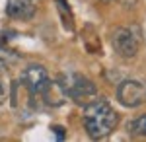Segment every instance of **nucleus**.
Instances as JSON below:
<instances>
[{
  "label": "nucleus",
  "mask_w": 146,
  "mask_h": 142,
  "mask_svg": "<svg viewBox=\"0 0 146 142\" xmlns=\"http://www.w3.org/2000/svg\"><path fill=\"white\" fill-rule=\"evenodd\" d=\"M131 132L136 136H146V113L138 115L133 123H131Z\"/></svg>",
  "instance_id": "obj_7"
},
{
  "label": "nucleus",
  "mask_w": 146,
  "mask_h": 142,
  "mask_svg": "<svg viewBox=\"0 0 146 142\" xmlns=\"http://www.w3.org/2000/svg\"><path fill=\"white\" fill-rule=\"evenodd\" d=\"M60 88L64 92V96L74 99L76 103H90L92 99L98 98V88L90 78L82 76V74H66L60 82Z\"/></svg>",
  "instance_id": "obj_2"
},
{
  "label": "nucleus",
  "mask_w": 146,
  "mask_h": 142,
  "mask_svg": "<svg viewBox=\"0 0 146 142\" xmlns=\"http://www.w3.org/2000/svg\"><path fill=\"white\" fill-rule=\"evenodd\" d=\"M4 70H6V62L0 58V72H4Z\"/></svg>",
  "instance_id": "obj_10"
},
{
  "label": "nucleus",
  "mask_w": 146,
  "mask_h": 142,
  "mask_svg": "<svg viewBox=\"0 0 146 142\" xmlns=\"http://www.w3.org/2000/svg\"><path fill=\"white\" fill-rule=\"evenodd\" d=\"M105 2H111V0H105Z\"/></svg>",
  "instance_id": "obj_11"
},
{
  "label": "nucleus",
  "mask_w": 146,
  "mask_h": 142,
  "mask_svg": "<svg viewBox=\"0 0 146 142\" xmlns=\"http://www.w3.org/2000/svg\"><path fill=\"white\" fill-rule=\"evenodd\" d=\"M6 14L12 20L29 22L35 16V4L31 0H8L6 2Z\"/></svg>",
  "instance_id": "obj_6"
},
{
  "label": "nucleus",
  "mask_w": 146,
  "mask_h": 142,
  "mask_svg": "<svg viewBox=\"0 0 146 142\" xmlns=\"http://www.w3.org/2000/svg\"><path fill=\"white\" fill-rule=\"evenodd\" d=\"M111 45L115 53L123 58H133L138 53V39L129 27H117L111 35Z\"/></svg>",
  "instance_id": "obj_4"
},
{
  "label": "nucleus",
  "mask_w": 146,
  "mask_h": 142,
  "mask_svg": "<svg viewBox=\"0 0 146 142\" xmlns=\"http://www.w3.org/2000/svg\"><path fill=\"white\" fill-rule=\"evenodd\" d=\"M4 99H6V92H4V86L0 84V105L4 103Z\"/></svg>",
  "instance_id": "obj_9"
},
{
  "label": "nucleus",
  "mask_w": 146,
  "mask_h": 142,
  "mask_svg": "<svg viewBox=\"0 0 146 142\" xmlns=\"http://www.w3.org/2000/svg\"><path fill=\"white\" fill-rule=\"evenodd\" d=\"M49 82H51L49 72L41 64H29L22 72V84L27 88V92L31 96H41L45 92V88L49 86Z\"/></svg>",
  "instance_id": "obj_3"
},
{
  "label": "nucleus",
  "mask_w": 146,
  "mask_h": 142,
  "mask_svg": "<svg viewBox=\"0 0 146 142\" xmlns=\"http://www.w3.org/2000/svg\"><path fill=\"white\" fill-rule=\"evenodd\" d=\"M82 121L88 136L94 140H100L115 131L119 123V115L107 99H92L90 103H86Z\"/></svg>",
  "instance_id": "obj_1"
},
{
  "label": "nucleus",
  "mask_w": 146,
  "mask_h": 142,
  "mask_svg": "<svg viewBox=\"0 0 146 142\" xmlns=\"http://www.w3.org/2000/svg\"><path fill=\"white\" fill-rule=\"evenodd\" d=\"M117 99L125 107H138L146 99V90L138 80H123L117 88Z\"/></svg>",
  "instance_id": "obj_5"
},
{
  "label": "nucleus",
  "mask_w": 146,
  "mask_h": 142,
  "mask_svg": "<svg viewBox=\"0 0 146 142\" xmlns=\"http://www.w3.org/2000/svg\"><path fill=\"white\" fill-rule=\"evenodd\" d=\"M53 131H55L58 140H64V129H62V127H53Z\"/></svg>",
  "instance_id": "obj_8"
}]
</instances>
